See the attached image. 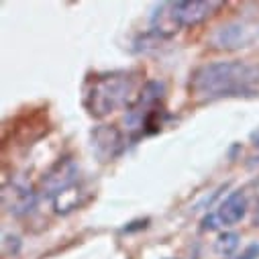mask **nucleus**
I'll return each mask as SVG.
<instances>
[{
  "mask_svg": "<svg viewBox=\"0 0 259 259\" xmlns=\"http://www.w3.org/2000/svg\"><path fill=\"white\" fill-rule=\"evenodd\" d=\"M190 98L200 104L259 94V66L247 61H212L196 68L188 82Z\"/></svg>",
  "mask_w": 259,
  "mask_h": 259,
  "instance_id": "1",
  "label": "nucleus"
},
{
  "mask_svg": "<svg viewBox=\"0 0 259 259\" xmlns=\"http://www.w3.org/2000/svg\"><path fill=\"white\" fill-rule=\"evenodd\" d=\"M141 70H114L88 76L82 86V104L92 118L131 108L141 92Z\"/></svg>",
  "mask_w": 259,
  "mask_h": 259,
  "instance_id": "2",
  "label": "nucleus"
},
{
  "mask_svg": "<svg viewBox=\"0 0 259 259\" xmlns=\"http://www.w3.org/2000/svg\"><path fill=\"white\" fill-rule=\"evenodd\" d=\"M163 98H165V84L161 80L145 82L141 86L139 98L124 114L126 131L135 137L157 133L161 128Z\"/></svg>",
  "mask_w": 259,
  "mask_h": 259,
  "instance_id": "3",
  "label": "nucleus"
},
{
  "mask_svg": "<svg viewBox=\"0 0 259 259\" xmlns=\"http://www.w3.org/2000/svg\"><path fill=\"white\" fill-rule=\"evenodd\" d=\"M259 39V23L251 19H235L217 27L208 39L212 49L219 51H239L251 47Z\"/></svg>",
  "mask_w": 259,
  "mask_h": 259,
  "instance_id": "4",
  "label": "nucleus"
},
{
  "mask_svg": "<svg viewBox=\"0 0 259 259\" xmlns=\"http://www.w3.org/2000/svg\"><path fill=\"white\" fill-rule=\"evenodd\" d=\"M78 176H80V165L72 159V157H61L57 159L41 178L39 182V196L45 198H55L59 192L68 190L70 186L78 184Z\"/></svg>",
  "mask_w": 259,
  "mask_h": 259,
  "instance_id": "5",
  "label": "nucleus"
},
{
  "mask_svg": "<svg viewBox=\"0 0 259 259\" xmlns=\"http://www.w3.org/2000/svg\"><path fill=\"white\" fill-rule=\"evenodd\" d=\"M39 202V190H35L33 186L19 182V180H11L5 182L3 186V206L5 210L15 217V219H23L29 212L35 210Z\"/></svg>",
  "mask_w": 259,
  "mask_h": 259,
  "instance_id": "6",
  "label": "nucleus"
},
{
  "mask_svg": "<svg viewBox=\"0 0 259 259\" xmlns=\"http://www.w3.org/2000/svg\"><path fill=\"white\" fill-rule=\"evenodd\" d=\"M90 141H92V151L98 157V161L108 163L114 161L118 155H122L124 147H126V139L122 135V131L116 124H100L90 133Z\"/></svg>",
  "mask_w": 259,
  "mask_h": 259,
  "instance_id": "7",
  "label": "nucleus"
},
{
  "mask_svg": "<svg viewBox=\"0 0 259 259\" xmlns=\"http://www.w3.org/2000/svg\"><path fill=\"white\" fill-rule=\"evenodd\" d=\"M221 9V0H178V3H171V11L180 27H196L208 21Z\"/></svg>",
  "mask_w": 259,
  "mask_h": 259,
  "instance_id": "8",
  "label": "nucleus"
},
{
  "mask_svg": "<svg viewBox=\"0 0 259 259\" xmlns=\"http://www.w3.org/2000/svg\"><path fill=\"white\" fill-rule=\"evenodd\" d=\"M214 214H217L219 225H225V227H233V225L241 223L245 219V214H247V196H245V192H241V190L231 192L229 196L219 204Z\"/></svg>",
  "mask_w": 259,
  "mask_h": 259,
  "instance_id": "9",
  "label": "nucleus"
},
{
  "mask_svg": "<svg viewBox=\"0 0 259 259\" xmlns=\"http://www.w3.org/2000/svg\"><path fill=\"white\" fill-rule=\"evenodd\" d=\"M180 29H182V27L178 25V21H176V17H174L171 3H161V5H157L155 11L151 13V27H149V31L167 41V39H171Z\"/></svg>",
  "mask_w": 259,
  "mask_h": 259,
  "instance_id": "10",
  "label": "nucleus"
},
{
  "mask_svg": "<svg viewBox=\"0 0 259 259\" xmlns=\"http://www.w3.org/2000/svg\"><path fill=\"white\" fill-rule=\"evenodd\" d=\"M84 196H86V190L82 186H78V184L70 186L68 190H63V192H59L57 196L51 200L55 214H70V212H74L84 202Z\"/></svg>",
  "mask_w": 259,
  "mask_h": 259,
  "instance_id": "11",
  "label": "nucleus"
},
{
  "mask_svg": "<svg viewBox=\"0 0 259 259\" xmlns=\"http://www.w3.org/2000/svg\"><path fill=\"white\" fill-rule=\"evenodd\" d=\"M239 241H241L239 233H235V231H225V233H221L219 239L214 241V251H217L221 257H231V255L239 249Z\"/></svg>",
  "mask_w": 259,
  "mask_h": 259,
  "instance_id": "12",
  "label": "nucleus"
},
{
  "mask_svg": "<svg viewBox=\"0 0 259 259\" xmlns=\"http://www.w3.org/2000/svg\"><path fill=\"white\" fill-rule=\"evenodd\" d=\"M19 251H21V239H19L17 235L7 233V235L3 237V253H5V255L15 257Z\"/></svg>",
  "mask_w": 259,
  "mask_h": 259,
  "instance_id": "13",
  "label": "nucleus"
},
{
  "mask_svg": "<svg viewBox=\"0 0 259 259\" xmlns=\"http://www.w3.org/2000/svg\"><path fill=\"white\" fill-rule=\"evenodd\" d=\"M257 257H259V243H251L249 247H245V251L237 259H257Z\"/></svg>",
  "mask_w": 259,
  "mask_h": 259,
  "instance_id": "14",
  "label": "nucleus"
},
{
  "mask_svg": "<svg viewBox=\"0 0 259 259\" xmlns=\"http://www.w3.org/2000/svg\"><path fill=\"white\" fill-rule=\"evenodd\" d=\"M149 225V221L145 219V221H135V223H128L126 227H122V233H133V231H141V229H145Z\"/></svg>",
  "mask_w": 259,
  "mask_h": 259,
  "instance_id": "15",
  "label": "nucleus"
},
{
  "mask_svg": "<svg viewBox=\"0 0 259 259\" xmlns=\"http://www.w3.org/2000/svg\"><path fill=\"white\" fill-rule=\"evenodd\" d=\"M219 227V221H217V214H208L202 219V231H212Z\"/></svg>",
  "mask_w": 259,
  "mask_h": 259,
  "instance_id": "16",
  "label": "nucleus"
},
{
  "mask_svg": "<svg viewBox=\"0 0 259 259\" xmlns=\"http://www.w3.org/2000/svg\"><path fill=\"white\" fill-rule=\"evenodd\" d=\"M249 139H251V143H253L255 147H259V126H257L255 131H253V133L249 135Z\"/></svg>",
  "mask_w": 259,
  "mask_h": 259,
  "instance_id": "17",
  "label": "nucleus"
},
{
  "mask_svg": "<svg viewBox=\"0 0 259 259\" xmlns=\"http://www.w3.org/2000/svg\"><path fill=\"white\" fill-rule=\"evenodd\" d=\"M255 221H257V225H259V204H257V212H255Z\"/></svg>",
  "mask_w": 259,
  "mask_h": 259,
  "instance_id": "18",
  "label": "nucleus"
}]
</instances>
